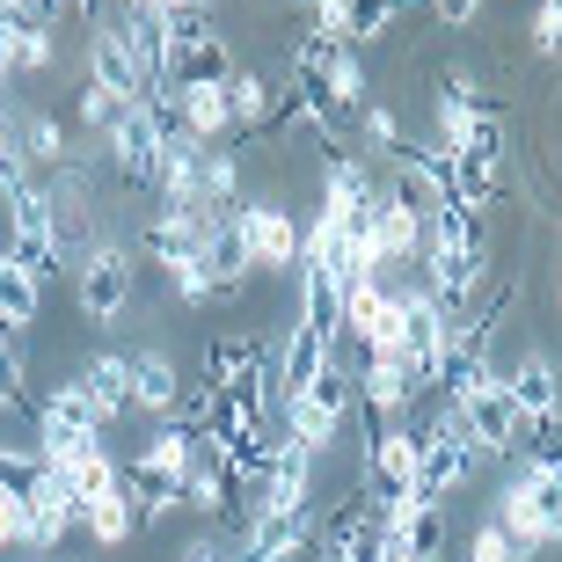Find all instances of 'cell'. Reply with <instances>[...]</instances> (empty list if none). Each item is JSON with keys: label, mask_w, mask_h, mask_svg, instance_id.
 Returning a JSON list of instances; mask_svg holds the SVG:
<instances>
[{"label": "cell", "mask_w": 562, "mask_h": 562, "mask_svg": "<svg viewBox=\"0 0 562 562\" xmlns=\"http://www.w3.org/2000/svg\"><path fill=\"white\" fill-rule=\"evenodd\" d=\"M0 205H8V256H15L30 278H52L66 263V256H59V234H52V183H37V176H30V183L8 190Z\"/></svg>", "instance_id": "obj_8"}, {"label": "cell", "mask_w": 562, "mask_h": 562, "mask_svg": "<svg viewBox=\"0 0 562 562\" xmlns=\"http://www.w3.org/2000/svg\"><path fill=\"white\" fill-rule=\"evenodd\" d=\"M468 562H526V555L512 548V533L490 519V526H475V533H468Z\"/></svg>", "instance_id": "obj_38"}, {"label": "cell", "mask_w": 562, "mask_h": 562, "mask_svg": "<svg viewBox=\"0 0 562 562\" xmlns=\"http://www.w3.org/2000/svg\"><path fill=\"white\" fill-rule=\"evenodd\" d=\"M0 482H8V446H0Z\"/></svg>", "instance_id": "obj_44"}, {"label": "cell", "mask_w": 562, "mask_h": 562, "mask_svg": "<svg viewBox=\"0 0 562 562\" xmlns=\"http://www.w3.org/2000/svg\"><path fill=\"white\" fill-rule=\"evenodd\" d=\"M351 417H358V373H344V358H329V366H322L300 395L278 402V431L300 438L314 460L344 438V424H351Z\"/></svg>", "instance_id": "obj_2"}, {"label": "cell", "mask_w": 562, "mask_h": 562, "mask_svg": "<svg viewBox=\"0 0 562 562\" xmlns=\"http://www.w3.org/2000/svg\"><path fill=\"white\" fill-rule=\"evenodd\" d=\"M110 8H132V0H110Z\"/></svg>", "instance_id": "obj_46"}, {"label": "cell", "mask_w": 562, "mask_h": 562, "mask_svg": "<svg viewBox=\"0 0 562 562\" xmlns=\"http://www.w3.org/2000/svg\"><path fill=\"white\" fill-rule=\"evenodd\" d=\"M373 249H380V278L387 271H417V256H424V220L402 212L387 190L373 198Z\"/></svg>", "instance_id": "obj_18"}, {"label": "cell", "mask_w": 562, "mask_h": 562, "mask_svg": "<svg viewBox=\"0 0 562 562\" xmlns=\"http://www.w3.org/2000/svg\"><path fill=\"white\" fill-rule=\"evenodd\" d=\"M81 526H88V541H95V548H125L146 519H139V504H132V490L117 482L110 497H95V504L81 512Z\"/></svg>", "instance_id": "obj_27"}, {"label": "cell", "mask_w": 562, "mask_h": 562, "mask_svg": "<svg viewBox=\"0 0 562 562\" xmlns=\"http://www.w3.org/2000/svg\"><path fill=\"white\" fill-rule=\"evenodd\" d=\"M205 212H154L139 234V249L154 256V271H183V263H198L205 256Z\"/></svg>", "instance_id": "obj_17"}, {"label": "cell", "mask_w": 562, "mask_h": 562, "mask_svg": "<svg viewBox=\"0 0 562 562\" xmlns=\"http://www.w3.org/2000/svg\"><path fill=\"white\" fill-rule=\"evenodd\" d=\"M366 562H417V555H409V548H402L395 533H387V526H380V533H373V555H366Z\"/></svg>", "instance_id": "obj_41"}, {"label": "cell", "mask_w": 562, "mask_h": 562, "mask_svg": "<svg viewBox=\"0 0 562 562\" xmlns=\"http://www.w3.org/2000/svg\"><path fill=\"white\" fill-rule=\"evenodd\" d=\"M125 110H132V103H125V95H110L103 81H88V88H81V125L95 132V139H103V132L117 125V117H125Z\"/></svg>", "instance_id": "obj_33"}, {"label": "cell", "mask_w": 562, "mask_h": 562, "mask_svg": "<svg viewBox=\"0 0 562 562\" xmlns=\"http://www.w3.org/2000/svg\"><path fill=\"white\" fill-rule=\"evenodd\" d=\"M37 314H44V278H30L15 256L0 249V329L22 336V329H37Z\"/></svg>", "instance_id": "obj_23"}, {"label": "cell", "mask_w": 562, "mask_h": 562, "mask_svg": "<svg viewBox=\"0 0 562 562\" xmlns=\"http://www.w3.org/2000/svg\"><path fill=\"white\" fill-rule=\"evenodd\" d=\"M154 103L176 117V132H190L198 146L227 139L234 132V110H227V88H154Z\"/></svg>", "instance_id": "obj_15"}, {"label": "cell", "mask_w": 562, "mask_h": 562, "mask_svg": "<svg viewBox=\"0 0 562 562\" xmlns=\"http://www.w3.org/2000/svg\"><path fill=\"white\" fill-rule=\"evenodd\" d=\"M22 387H30V373H22V344L8 329H0V409H22Z\"/></svg>", "instance_id": "obj_34"}, {"label": "cell", "mask_w": 562, "mask_h": 562, "mask_svg": "<svg viewBox=\"0 0 562 562\" xmlns=\"http://www.w3.org/2000/svg\"><path fill=\"white\" fill-rule=\"evenodd\" d=\"M0 88H8V81H0Z\"/></svg>", "instance_id": "obj_48"}, {"label": "cell", "mask_w": 562, "mask_h": 562, "mask_svg": "<svg viewBox=\"0 0 562 562\" xmlns=\"http://www.w3.org/2000/svg\"><path fill=\"white\" fill-rule=\"evenodd\" d=\"M402 15H409V0H351V30H344V44H380Z\"/></svg>", "instance_id": "obj_30"}, {"label": "cell", "mask_w": 562, "mask_h": 562, "mask_svg": "<svg viewBox=\"0 0 562 562\" xmlns=\"http://www.w3.org/2000/svg\"><path fill=\"white\" fill-rule=\"evenodd\" d=\"M88 81H103L110 95H125V103H146V95H154L146 66L132 59V44L117 37V22H110V15H95V30H88Z\"/></svg>", "instance_id": "obj_14"}, {"label": "cell", "mask_w": 562, "mask_h": 562, "mask_svg": "<svg viewBox=\"0 0 562 562\" xmlns=\"http://www.w3.org/2000/svg\"><path fill=\"white\" fill-rule=\"evenodd\" d=\"M446 395H453L460 424H468V438H475V453H519L526 438V409L519 395H512V380L490 366V358H460V366H446V380H438Z\"/></svg>", "instance_id": "obj_1"}, {"label": "cell", "mask_w": 562, "mask_h": 562, "mask_svg": "<svg viewBox=\"0 0 562 562\" xmlns=\"http://www.w3.org/2000/svg\"><path fill=\"white\" fill-rule=\"evenodd\" d=\"M168 132H176V117H168L154 95L146 103H132L117 125L103 132V154H110V168L125 176V183H139V190H154L161 183V161H168Z\"/></svg>", "instance_id": "obj_5"}, {"label": "cell", "mask_w": 562, "mask_h": 562, "mask_svg": "<svg viewBox=\"0 0 562 562\" xmlns=\"http://www.w3.org/2000/svg\"><path fill=\"white\" fill-rule=\"evenodd\" d=\"M424 438V475H417V490H424V504H446L460 490V482L475 475V438H468V424H460V409L446 402L431 417V431H417Z\"/></svg>", "instance_id": "obj_10"}, {"label": "cell", "mask_w": 562, "mask_h": 562, "mask_svg": "<svg viewBox=\"0 0 562 562\" xmlns=\"http://www.w3.org/2000/svg\"><path fill=\"white\" fill-rule=\"evenodd\" d=\"M22 183H30V154H22V132H15V117H8V103H0V198L22 190Z\"/></svg>", "instance_id": "obj_31"}, {"label": "cell", "mask_w": 562, "mask_h": 562, "mask_svg": "<svg viewBox=\"0 0 562 562\" xmlns=\"http://www.w3.org/2000/svg\"><path fill=\"white\" fill-rule=\"evenodd\" d=\"M52 59H59V44H52V22H22V59H15V74H44Z\"/></svg>", "instance_id": "obj_37"}, {"label": "cell", "mask_w": 562, "mask_h": 562, "mask_svg": "<svg viewBox=\"0 0 562 562\" xmlns=\"http://www.w3.org/2000/svg\"><path fill=\"white\" fill-rule=\"evenodd\" d=\"M176 402H183V373H176V358L168 351H132V409L146 417H176Z\"/></svg>", "instance_id": "obj_19"}, {"label": "cell", "mask_w": 562, "mask_h": 562, "mask_svg": "<svg viewBox=\"0 0 562 562\" xmlns=\"http://www.w3.org/2000/svg\"><path fill=\"white\" fill-rule=\"evenodd\" d=\"M190 460H198V438H190L183 424H154V431H146V446L125 460V490H132V504H139V519L183 512Z\"/></svg>", "instance_id": "obj_3"}, {"label": "cell", "mask_w": 562, "mask_h": 562, "mask_svg": "<svg viewBox=\"0 0 562 562\" xmlns=\"http://www.w3.org/2000/svg\"><path fill=\"white\" fill-rule=\"evenodd\" d=\"M263 504H314V453L300 438H271V497Z\"/></svg>", "instance_id": "obj_25"}, {"label": "cell", "mask_w": 562, "mask_h": 562, "mask_svg": "<svg viewBox=\"0 0 562 562\" xmlns=\"http://www.w3.org/2000/svg\"><path fill=\"white\" fill-rule=\"evenodd\" d=\"M59 482L66 490H74V504H95V497H110V490H117V482H125V460L110 453V446H95V453H81L74 460V468H59Z\"/></svg>", "instance_id": "obj_28"}, {"label": "cell", "mask_w": 562, "mask_h": 562, "mask_svg": "<svg viewBox=\"0 0 562 562\" xmlns=\"http://www.w3.org/2000/svg\"><path fill=\"white\" fill-rule=\"evenodd\" d=\"M234 227H241V241H249L256 271H300V220H292V205H278V198H241L234 205Z\"/></svg>", "instance_id": "obj_11"}, {"label": "cell", "mask_w": 562, "mask_h": 562, "mask_svg": "<svg viewBox=\"0 0 562 562\" xmlns=\"http://www.w3.org/2000/svg\"><path fill=\"white\" fill-rule=\"evenodd\" d=\"M358 409L380 424H409V409H417V380L402 373V358H366V373H358Z\"/></svg>", "instance_id": "obj_16"}, {"label": "cell", "mask_w": 562, "mask_h": 562, "mask_svg": "<svg viewBox=\"0 0 562 562\" xmlns=\"http://www.w3.org/2000/svg\"><path fill=\"white\" fill-rule=\"evenodd\" d=\"M205 271H212V285H220V292H234L241 278L256 271L249 241H241V227H234V212H220V220L205 227Z\"/></svg>", "instance_id": "obj_24"}, {"label": "cell", "mask_w": 562, "mask_h": 562, "mask_svg": "<svg viewBox=\"0 0 562 562\" xmlns=\"http://www.w3.org/2000/svg\"><path fill=\"white\" fill-rule=\"evenodd\" d=\"M168 285H176V300H183V307H205L212 292V271H205V256H198V263H183V271H168Z\"/></svg>", "instance_id": "obj_39"}, {"label": "cell", "mask_w": 562, "mask_h": 562, "mask_svg": "<svg viewBox=\"0 0 562 562\" xmlns=\"http://www.w3.org/2000/svg\"><path fill=\"white\" fill-rule=\"evenodd\" d=\"M526 44H533L541 59H562V8H555V0H541V8H533V22H526Z\"/></svg>", "instance_id": "obj_36"}, {"label": "cell", "mask_w": 562, "mask_h": 562, "mask_svg": "<svg viewBox=\"0 0 562 562\" xmlns=\"http://www.w3.org/2000/svg\"><path fill=\"white\" fill-rule=\"evenodd\" d=\"M103 446V417H95V402L81 395V380H66L52 395L37 402V453L44 468H74L81 453Z\"/></svg>", "instance_id": "obj_6"}, {"label": "cell", "mask_w": 562, "mask_h": 562, "mask_svg": "<svg viewBox=\"0 0 562 562\" xmlns=\"http://www.w3.org/2000/svg\"><path fill=\"white\" fill-rule=\"evenodd\" d=\"M504 380H512L526 424H541V417H555V409H562V373H555V358H548V351H526Z\"/></svg>", "instance_id": "obj_21"}, {"label": "cell", "mask_w": 562, "mask_h": 562, "mask_svg": "<svg viewBox=\"0 0 562 562\" xmlns=\"http://www.w3.org/2000/svg\"><path fill=\"white\" fill-rule=\"evenodd\" d=\"M387 533H395V541L409 548L417 562H446V541H453V526H446V504H424V497L409 504V512H402Z\"/></svg>", "instance_id": "obj_26"}, {"label": "cell", "mask_w": 562, "mask_h": 562, "mask_svg": "<svg viewBox=\"0 0 562 562\" xmlns=\"http://www.w3.org/2000/svg\"><path fill=\"white\" fill-rule=\"evenodd\" d=\"M139 8H146V15H154V22H168V15H183L190 0H139Z\"/></svg>", "instance_id": "obj_42"}, {"label": "cell", "mask_w": 562, "mask_h": 562, "mask_svg": "<svg viewBox=\"0 0 562 562\" xmlns=\"http://www.w3.org/2000/svg\"><path fill=\"white\" fill-rule=\"evenodd\" d=\"M358 132H366V146H373V154H387V161L409 146V139H402V117H395V110H380V103L358 110Z\"/></svg>", "instance_id": "obj_32"}, {"label": "cell", "mask_w": 562, "mask_h": 562, "mask_svg": "<svg viewBox=\"0 0 562 562\" xmlns=\"http://www.w3.org/2000/svg\"><path fill=\"white\" fill-rule=\"evenodd\" d=\"M0 548H30V504L15 482H0Z\"/></svg>", "instance_id": "obj_35"}, {"label": "cell", "mask_w": 562, "mask_h": 562, "mask_svg": "<svg viewBox=\"0 0 562 562\" xmlns=\"http://www.w3.org/2000/svg\"><path fill=\"white\" fill-rule=\"evenodd\" d=\"M555 307H562V285H555Z\"/></svg>", "instance_id": "obj_47"}, {"label": "cell", "mask_w": 562, "mask_h": 562, "mask_svg": "<svg viewBox=\"0 0 562 562\" xmlns=\"http://www.w3.org/2000/svg\"><path fill=\"white\" fill-rule=\"evenodd\" d=\"M183 562H227V555H220V541H190Z\"/></svg>", "instance_id": "obj_43"}, {"label": "cell", "mask_w": 562, "mask_h": 562, "mask_svg": "<svg viewBox=\"0 0 562 562\" xmlns=\"http://www.w3.org/2000/svg\"><path fill=\"white\" fill-rule=\"evenodd\" d=\"M307 541H314V504H263L249 519H234L227 562H300Z\"/></svg>", "instance_id": "obj_9"}, {"label": "cell", "mask_w": 562, "mask_h": 562, "mask_svg": "<svg viewBox=\"0 0 562 562\" xmlns=\"http://www.w3.org/2000/svg\"><path fill=\"white\" fill-rule=\"evenodd\" d=\"M190 8H205V15H212V0H190Z\"/></svg>", "instance_id": "obj_45"}, {"label": "cell", "mask_w": 562, "mask_h": 562, "mask_svg": "<svg viewBox=\"0 0 562 562\" xmlns=\"http://www.w3.org/2000/svg\"><path fill=\"white\" fill-rule=\"evenodd\" d=\"M417 475H424V438L409 431V424H380L373 446H366V475H358V497L373 504L380 526H395L402 512L424 497Z\"/></svg>", "instance_id": "obj_4"}, {"label": "cell", "mask_w": 562, "mask_h": 562, "mask_svg": "<svg viewBox=\"0 0 562 562\" xmlns=\"http://www.w3.org/2000/svg\"><path fill=\"white\" fill-rule=\"evenodd\" d=\"M497 526L512 533V548H519V555H533V548H555V541H562L555 519H548L541 504L526 497L519 482H504V497H497Z\"/></svg>", "instance_id": "obj_22"}, {"label": "cell", "mask_w": 562, "mask_h": 562, "mask_svg": "<svg viewBox=\"0 0 562 562\" xmlns=\"http://www.w3.org/2000/svg\"><path fill=\"white\" fill-rule=\"evenodd\" d=\"M74 292H81V314L88 322H117L132 307V249L125 241H95L74 271Z\"/></svg>", "instance_id": "obj_12"}, {"label": "cell", "mask_w": 562, "mask_h": 562, "mask_svg": "<svg viewBox=\"0 0 562 562\" xmlns=\"http://www.w3.org/2000/svg\"><path fill=\"white\" fill-rule=\"evenodd\" d=\"M446 30H468V22H482V0H424Z\"/></svg>", "instance_id": "obj_40"}, {"label": "cell", "mask_w": 562, "mask_h": 562, "mask_svg": "<svg viewBox=\"0 0 562 562\" xmlns=\"http://www.w3.org/2000/svg\"><path fill=\"white\" fill-rule=\"evenodd\" d=\"M446 329H453V314L438 307L424 285H402V344H395V358H402V373L417 380V395L446 380Z\"/></svg>", "instance_id": "obj_7"}, {"label": "cell", "mask_w": 562, "mask_h": 562, "mask_svg": "<svg viewBox=\"0 0 562 562\" xmlns=\"http://www.w3.org/2000/svg\"><path fill=\"white\" fill-rule=\"evenodd\" d=\"M22 154H30V168H52V176H59L66 161H74V139H66V125L59 117H44V110H30V117H22Z\"/></svg>", "instance_id": "obj_29"}, {"label": "cell", "mask_w": 562, "mask_h": 562, "mask_svg": "<svg viewBox=\"0 0 562 562\" xmlns=\"http://www.w3.org/2000/svg\"><path fill=\"white\" fill-rule=\"evenodd\" d=\"M555 8H562V0H555Z\"/></svg>", "instance_id": "obj_49"}, {"label": "cell", "mask_w": 562, "mask_h": 562, "mask_svg": "<svg viewBox=\"0 0 562 562\" xmlns=\"http://www.w3.org/2000/svg\"><path fill=\"white\" fill-rule=\"evenodd\" d=\"M22 504H30V548L37 555H59L66 533L81 526V504H74V490L59 482V468H30V482H15Z\"/></svg>", "instance_id": "obj_13"}, {"label": "cell", "mask_w": 562, "mask_h": 562, "mask_svg": "<svg viewBox=\"0 0 562 562\" xmlns=\"http://www.w3.org/2000/svg\"><path fill=\"white\" fill-rule=\"evenodd\" d=\"M74 380H81V395L95 402V417H103V424H117V417L132 409V358L103 351V358H88Z\"/></svg>", "instance_id": "obj_20"}]
</instances>
